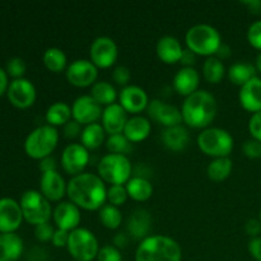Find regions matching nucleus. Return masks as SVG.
<instances>
[{
  "label": "nucleus",
  "mask_w": 261,
  "mask_h": 261,
  "mask_svg": "<svg viewBox=\"0 0 261 261\" xmlns=\"http://www.w3.org/2000/svg\"><path fill=\"white\" fill-rule=\"evenodd\" d=\"M43 64L46 68L53 73H60V71L66 70V55L61 48L50 47L43 54Z\"/></svg>",
  "instance_id": "f704fd0d"
},
{
  "label": "nucleus",
  "mask_w": 261,
  "mask_h": 261,
  "mask_svg": "<svg viewBox=\"0 0 261 261\" xmlns=\"http://www.w3.org/2000/svg\"><path fill=\"white\" fill-rule=\"evenodd\" d=\"M71 107L65 102H55L46 111V121L51 126H64L71 119Z\"/></svg>",
  "instance_id": "c756f323"
},
{
  "label": "nucleus",
  "mask_w": 261,
  "mask_h": 261,
  "mask_svg": "<svg viewBox=\"0 0 261 261\" xmlns=\"http://www.w3.org/2000/svg\"><path fill=\"white\" fill-rule=\"evenodd\" d=\"M239 99L246 111L252 114L261 111V78L255 76L242 86L240 89Z\"/></svg>",
  "instance_id": "412c9836"
},
{
  "label": "nucleus",
  "mask_w": 261,
  "mask_h": 261,
  "mask_svg": "<svg viewBox=\"0 0 261 261\" xmlns=\"http://www.w3.org/2000/svg\"><path fill=\"white\" fill-rule=\"evenodd\" d=\"M82 125L76 122L75 120H70L68 124L64 125V137L68 139H74V138L79 137L82 134Z\"/></svg>",
  "instance_id": "49530a36"
},
{
  "label": "nucleus",
  "mask_w": 261,
  "mask_h": 261,
  "mask_svg": "<svg viewBox=\"0 0 261 261\" xmlns=\"http://www.w3.org/2000/svg\"><path fill=\"white\" fill-rule=\"evenodd\" d=\"M182 250L177 241L163 234L145 237L138 245L135 261H181Z\"/></svg>",
  "instance_id": "7ed1b4c3"
},
{
  "label": "nucleus",
  "mask_w": 261,
  "mask_h": 261,
  "mask_svg": "<svg viewBox=\"0 0 261 261\" xmlns=\"http://www.w3.org/2000/svg\"><path fill=\"white\" fill-rule=\"evenodd\" d=\"M99 221L109 229H117L122 222V214L117 206L106 204L99 209Z\"/></svg>",
  "instance_id": "c9c22d12"
},
{
  "label": "nucleus",
  "mask_w": 261,
  "mask_h": 261,
  "mask_svg": "<svg viewBox=\"0 0 261 261\" xmlns=\"http://www.w3.org/2000/svg\"><path fill=\"white\" fill-rule=\"evenodd\" d=\"M190 140V135L186 127L182 125L173 127H167L162 133V142L166 147L173 152H181L185 149Z\"/></svg>",
  "instance_id": "bb28decb"
},
{
  "label": "nucleus",
  "mask_w": 261,
  "mask_h": 261,
  "mask_svg": "<svg viewBox=\"0 0 261 261\" xmlns=\"http://www.w3.org/2000/svg\"><path fill=\"white\" fill-rule=\"evenodd\" d=\"M8 88V74L7 71L0 68V96L7 91Z\"/></svg>",
  "instance_id": "4d7b16f0"
},
{
  "label": "nucleus",
  "mask_w": 261,
  "mask_h": 261,
  "mask_svg": "<svg viewBox=\"0 0 261 261\" xmlns=\"http://www.w3.org/2000/svg\"><path fill=\"white\" fill-rule=\"evenodd\" d=\"M186 46L195 55L214 56L222 45L221 33L211 24H195L186 32Z\"/></svg>",
  "instance_id": "20e7f679"
},
{
  "label": "nucleus",
  "mask_w": 261,
  "mask_h": 261,
  "mask_svg": "<svg viewBox=\"0 0 261 261\" xmlns=\"http://www.w3.org/2000/svg\"><path fill=\"white\" fill-rule=\"evenodd\" d=\"M249 132L251 134L252 139L261 142V111L252 114V116L250 117Z\"/></svg>",
  "instance_id": "a18cd8bd"
},
{
  "label": "nucleus",
  "mask_w": 261,
  "mask_h": 261,
  "mask_svg": "<svg viewBox=\"0 0 261 261\" xmlns=\"http://www.w3.org/2000/svg\"><path fill=\"white\" fill-rule=\"evenodd\" d=\"M242 150L246 157L256 160V158L261 157V142L256 139H249L244 143L242 145Z\"/></svg>",
  "instance_id": "79ce46f5"
},
{
  "label": "nucleus",
  "mask_w": 261,
  "mask_h": 261,
  "mask_svg": "<svg viewBox=\"0 0 261 261\" xmlns=\"http://www.w3.org/2000/svg\"><path fill=\"white\" fill-rule=\"evenodd\" d=\"M25 63L20 58H13L8 61L7 71L10 76L15 79H20L25 73Z\"/></svg>",
  "instance_id": "ea45409f"
},
{
  "label": "nucleus",
  "mask_w": 261,
  "mask_h": 261,
  "mask_svg": "<svg viewBox=\"0 0 261 261\" xmlns=\"http://www.w3.org/2000/svg\"><path fill=\"white\" fill-rule=\"evenodd\" d=\"M22 221L23 213L19 204L10 198L0 199V233H14Z\"/></svg>",
  "instance_id": "f3484780"
},
{
  "label": "nucleus",
  "mask_w": 261,
  "mask_h": 261,
  "mask_svg": "<svg viewBox=\"0 0 261 261\" xmlns=\"http://www.w3.org/2000/svg\"><path fill=\"white\" fill-rule=\"evenodd\" d=\"M152 226V217L145 209H135L127 221V231L134 239L144 240L148 237Z\"/></svg>",
  "instance_id": "393cba45"
},
{
  "label": "nucleus",
  "mask_w": 261,
  "mask_h": 261,
  "mask_svg": "<svg viewBox=\"0 0 261 261\" xmlns=\"http://www.w3.org/2000/svg\"><path fill=\"white\" fill-rule=\"evenodd\" d=\"M245 231H246L247 234H250L252 239H255V237L259 236V234L261 233L260 219H255V218L249 219V221L246 222V224H245Z\"/></svg>",
  "instance_id": "09e8293b"
},
{
  "label": "nucleus",
  "mask_w": 261,
  "mask_h": 261,
  "mask_svg": "<svg viewBox=\"0 0 261 261\" xmlns=\"http://www.w3.org/2000/svg\"><path fill=\"white\" fill-rule=\"evenodd\" d=\"M233 168V162L229 157L223 158H214L206 168V173L208 177L214 182H222L226 180L232 172Z\"/></svg>",
  "instance_id": "473e14b6"
},
{
  "label": "nucleus",
  "mask_w": 261,
  "mask_h": 261,
  "mask_svg": "<svg viewBox=\"0 0 261 261\" xmlns=\"http://www.w3.org/2000/svg\"><path fill=\"white\" fill-rule=\"evenodd\" d=\"M36 88L28 79H14L8 88V98L18 109H28L36 101Z\"/></svg>",
  "instance_id": "2eb2a0df"
},
{
  "label": "nucleus",
  "mask_w": 261,
  "mask_h": 261,
  "mask_svg": "<svg viewBox=\"0 0 261 261\" xmlns=\"http://www.w3.org/2000/svg\"><path fill=\"white\" fill-rule=\"evenodd\" d=\"M98 261H122L121 252L114 245H105L99 249L97 255Z\"/></svg>",
  "instance_id": "58836bf2"
},
{
  "label": "nucleus",
  "mask_w": 261,
  "mask_h": 261,
  "mask_svg": "<svg viewBox=\"0 0 261 261\" xmlns=\"http://www.w3.org/2000/svg\"><path fill=\"white\" fill-rule=\"evenodd\" d=\"M129 244V237L126 233H116V236L114 237V246L117 249H125Z\"/></svg>",
  "instance_id": "5fc2aeb1"
},
{
  "label": "nucleus",
  "mask_w": 261,
  "mask_h": 261,
  "mask_svg": "<svg viewBox=\"0 0 261 261\" xmlns=\"http://www.w3.org/2000/svg\"><path fill=\"white\" fill-rule=\"evenodd\" d=\"M198 147L204 154L213 158L229 157L233 149V138L221 127H206L198 135Z\"/></svg>",
  "instance_id": "423d86ee"
},
{
  "label": "nucleus",
  "mask_w": 261,
  "mask_h": 261,
  "mask_svg": "<svg viewBox=\"0 0 261 261\" xmlns=\"http://www.w3.org/2000/svg\"><path fill=\"white\" fill-rule=\"evenodd\" d=\"M260 222H261V211H260Z\"/></svg>",
  "instance_id": "bf43d9fd"
},
{
  "label": "nucleus",
  "mask_w": 261,
  "mask_h": 261,
  "mask_svg": "<svg viewBox=\"0 0 261 261\" xmlns=\"http://www.w3.org/2000/svg\"><path fill=\"white\" fill-rule=\"evenodd\" d=\"M182 51V45L173 36H163L158 40L157 46H155L158 59L165 64L180 63Z\"/></svg>",
  "instance_id": "5701e85b"
},
{
  "label": "nucleus",
  "mask_w": 261,
  "mask_h": 261,
  "mask_svg": "<svg viewBox=\"0 0 261 261\" xmlns=\"http://www.w3.org/2000/svg\"><path fill=\"white\" fill-rule=\"evenodd\" d=\"M256 70H259L261 73V53L257 55V58H256Z\"/></svg>",
  "instance_id": "13d9d810"
},
{
  "label": "nucleus",
  "mask_w": 261,
  "mask_h": 261,
  "mask_svg": "<svg viewBox=\"0 0 261 261\" xmlns=\"http://www.w3.org/2000/svg\"><path fill=\"white\" fill-rule=\"evenodd\" d=\"M129 198L135 201H147L153 195V185L142 176H133L125 185Z\"/></svg>",
  "instance_id": "cd10ccee"
},
{
  "label": "nucleus",
  "mask_w": 261,
  "mask_h": 261,
  "mask_svg": "<svg viewBox=\"0 0 261 261\" xmlns=\"http://www.w3.org/2000/svg\"><path fill=\"white\" fill-rule=\"evenodd\" d=\"M249 251L256 261H261V237H255L249 242Z\"/></svg>",
  "instance_id": "8fccbe9b"
},
{
  "label": "nucleus",
  "mask_w": 261,
  "mask_h": 261,
  "mask_svg": "<svg viewBox=\"0 0 261 261\" xmlns=\"http://www.w3.org/2000/svg\"><path fill=\"white\" fill-rule=\"evenodd\" d=\"M127 198V191L126 188L124 185H110V188L107 189V200L110 201V204L114 206H121L126 203Z\"/></svg>",
  "instance_id": "4c0bfd02"
},
{
  "label": "nucleus",
  "mask_w": 261,
  "mask_h": 261,
  "mask_svg": "<svg viewBox=\"0 0 261 261\" xmlns=\"http://www.w3.org/2000/svg\"><path fill=\"white\" fill-rule=\"evenodd\" d=\"M130 78H132V74H130V69L127 68V66H117V68H115L114 73H112V79H114L115 83H117L119 86L126 87Z\"/></svg>",
  "instance_id": "c03bdc74"
},
{
  "label": "nucleus",
  "mask_w": 261,
  "mask_h": 261,
  "mask_svg": "<svg viewBox=\"0 0 261 261\" xmlns=\"http://www.w3.org/2000/svg\"><path fill=\"white\" fill-rule=\"evenodd\" d=\"M132 163L125 154L109 153L97 166L98 176L110 185H124L132 178Z\"/></svg>",
  "instance_id": "0eeeda50"
},
{
  "label": "nucleus",
  "mask_w": 261,
  "mask_h": 261,
  "mask_svg": "<svg viewBox=\"0 0 261 261\" xmlns=\"http://www.w3.org/2000/svg\"><path fill=\"white\" fill-rule=\"evenodd\" d=\"M196 55L191 50H189L188 47L184 48L182 56L180 59L181 65H184V68H193V65L195 64Z\"/></svg>",
  "instance_id": "3c124183"
},
{
  "label": "nucleus",
  "mask_w": 261,
  "mask_h": 261,
  "mask_svg": "<svg viewBox=\"0 0 261 261\" xmlns=\"http://www.w3.org/2000/svg\"><path fill=\"white\" fill-rule=\"evenodd\" d=\"M102 126L105 132L109 133L110 135L121 134L124 132V127L127 122V112L125 111L120 103L110 105L105 107L102 112Z\"/></svg>",
  "instance_id": "aec40b11"
},
{
  "label": "nucleus",
  "mask_w": 261,
  "mask_h": 261,
  "mask_svg": "<svg viewBox=\"0 0 261 261\" xmlns=\"http://www.w3.org/2000/svg\"><path fill=\"white\" fill-rule=\"evenodd\" d=\"M106 147L110 153L115 154H125L130 150V142L124 134H114L110 135L106 140Z\"/></svg>",
  "instance_id": "e433bc0d"
},
{
  "label": "nucleus",
  "mask_w": 261,
  "mask_h": 261,
  "mask_svg": "<svg viewBox=\"0 0 261 261\" xmlns=\"http://www.w3.org/2000/svg\"><path fill=\"white\" fill-rule=\"evenodd\" d=\"M148 115L153 121L158 122L160 125L167 129V127L178 126L182 122V114L181 110L176 106L161 101V99H152L147 107Z\"/></svg>",
  "instance_id": "4468645a"
},
{
  "label": "nucleus",
  "mask_w": 261,
  "mask_h": 261,
  "mask_svg": "<svg viewBox=\"0 0 261 261\" xmlns=\"http://www.w3.org/2000/svg\"><path fill=\"white\" fill-rule=\"evenodd\" d=\"M91 96L93 97L94 101L99 103L101 106H110V105L116 103L117 92L115 87L109 82H96L92 86Z\"/></svg>",
  "instance_id": "2f4dec72"
},
{
  "label": "nucleus",
  "mask_w": 261,
  "mask_h": 261,
  "mask_svg": "<svg viewBox=\"0 0 261 261\" xmlns=\"http://www.w3.org/2000/svg\"><path fill=\"white\" fill-rule=\"evenodd\" d=\"M89 56L91 61L101 69H107L114 65L119 56V48L116 42L111 37L99 36L94 38L89 47Z\"/></svg>",
  "instance_id": "9d476101"
},
{
  "label": "nucleus",
  "mask_w": 261,
  "mask_h": 261,
  "mask_svg": "<svg viewBox=\"0 0 261 261\" xmlns=\"http://www.w3.org/2000/svg\"><path fill=\"white\" fill-rule=\"evenodd\" d=\"M256 76V66L249 63H234L228 69V79L234 86H245Z\"/></svg>",
  "instance_id": "7c9ffc66"
},
{
  "label": "nucleus",
  "mask_w": 261,
  "mask_h": 261,
  "mask_svg": "<svg viewBox=\"0 0 261 261\" xmlns=\"http://www.w3.org/2000/svg\"><path fill=\"white\" fill-rule=\"evenodd\" d=\"M66 249L74 261H93L97 259L99 245L93 232L79 227L69 234Z\"/></svg>",
  "instance_id": "1a4fd4ad"
},
{
  "label": "nucleus",
  "mask_w": 261,
  "mask_h": 261,
  "mask_svg": "<svg viewBox=\"0 0 261 261\" xmlns=\"http://www.w3.org/2000/svg\"><path fill=\"white\" fill-rule=\"evenodd\" d=\"M217 101L212 93L198 89L195 93L186 97L181 107L182 121L194 129H206L216 119Z\"/></svg>",
  "instance_id": "f03ea898"
},
{
  "label": "nucleus",
  "mask_w": 261,
  "mask_h": 261,
  "mask_svg": "<svg viewBox=\"0 0 261 261\" xmlns=\"http://www.w3.org/2000/svg\"><path fill=\"white\" fill-rule=\"evenodd\" d=\"M119 103L127 114L139 115L140 112L147 110L149 98H148L147 92L142 87L126 86L120 92Z\"/></svg>",
  "instance_id": "dca6fc26"
},
{
  "label": "nucleus",
  "mask_w": 261,
  "mask_h": 261,
  "mask_svg": "<svg viewBox=\"0 0 261 261\" xmlns=\"http://www.w3.org/2000/svg\"><path fill=\"white\" fill-rule=\"evenodd\" d=\"M69 234H70V232L64 231V229H55L51 242L55 247H66L69 241Z\"/></svg>",
  "instance_id": "de8ad7c7"
},
{
  "label": "nucleus",
  "mask_w": 261,
  "mask_h": 261,
  "mask_svg": "<svg viewBox=\"0 0 261 261\" xmlns=\"http://www.w3.org/2000/svg\"><path fill=\"white\" fill-rule=\"evenodd\" d=\"M54 233H55V229L54 227L51 226L50 223H42L40 226H36L35 229V234H36V239L41 242H47L53 240Z\"/></svg>",
  "instance_id": "37998d69"
},
{
  "label": "nucleus",
  "mask_w": 261,
  "mask_h": 261,
  "mask_svg": "<svg viewBox=\"0 0 261 261\" xmlns=\"http://www.w3.org/2000/svg\"><path fill=\"white\" fill-rule=\"evenodd\" d=\"M22 252L23 241L18 234H0V261H18Z\"/></svg>",
  "instance_id": "a878e982"
},
{
  "label": "nucleus",
  "mask_w": 261,
  "mask_h": 261,
  "mask_svg": "<svg viewBox=\"0 0 261 261\" xmlns=\"http://www.w3.org/2000/svg\"><path fill=\"white\" fill-rule=\"evenodd\" d=\"M66 195L78 208L98 211L107 200V189L105 181L98 175L83 172L70 178Z\"/></svg>",
  "instance_id": "f257e3e1"
},
{
  "label": "nucleus",
  "mask_w": 261,
  "mask_h": 261,
  "mask_svg": "<svg viewBox=\"0 0 261 261\" xmlns=\"http://www.w3.org/2000/svg\"><path fill=\"white\" fill-rule=\"evenodd\" d=\"M68 184L58 171L42 173L40 180L41 194L48 201H60L65 196Z\"/></svg>",
  "instance_id": "6ab92c4d"
},
{
  "label": "nucleus",
  "mask_w": 261,
  "mask_h": 261,
  "mask_svg": "<svg viewBox=\"0 0 261 261\" xmlns=\"http://www.w3.org/2000/svg\"><path fill=\"white\" fill-rule=\"evenodd\" d=\"M105 132L103 126L98 122H94V124L87 125L83 130H82L81 134V144L84 148H87L88 150H94L98 149L105 142Z\"/></svg>",
  "instance_id": "c85d7f7f"
},
{
  "label": "nucleus",
  "mask_w": 261,
  "mask_h": 261,
  "mask_svg": "<svg viewBox=\"0 0 261 261\" xmlns=\"http://www.w3.org/2000/svg\"><path fill=\"white\" fill-rule=\"evenodd\" d=\"M203 75L209 83H221L222 79L226 75V68H224L223 61L219 60L216 56H211L206 59L203 65Z\"/></svg>",
  "instance_id": "72a5a7b5"
},
{
  "label": "nucleus",
  "mask_w": 261,
  "mask_h": 261,
  "mask_svg": "<svg viewBox=\"0 0 261 261\" xmlns=\"http://www.w3.org/2000/svg\"><path fill=\"white\" fill-rule=\"evenodd\" d=\"M89 162V150L81 143H70L61 153V167L66 173L73 176L83 173Z\"/></svg>",
  "instance_id": "f8f14e48"
},
{
  "label": "nucleus",
  "mask_w": 261,
  "mask_h": 261,
  "mask_svg": "<svg viewBox=\"0 0 261 261\" xmlns=\"http://www.w3.org/2000/svg\"><path fill=\"white\" fill-rule=\"evenodd\" d=\"M150 130H152V125L147 117L134 115L127 120L122 134L127 138L130 143H139L149 137Z\"/></svg>",
  "instance_id": "b1692460"
},
{
  "label": "nucleus",
  "mask_w": 261,
  "mask_h": 261,
  "mask_svg": "<svg viewBox=\"0 0 261 261\" xmlns=\"http://www.w3.org/2000/svg\"><path fill=\"white\" fill-rule=\"evenodd\" d=\"M200 75L194 68H181L173 76V88L180 96L189 97L198 91Z\"/></svg>",
  "instance_id": "4be33fe9"
},
{
  "label": "nucleus",
  "mask_w": 261,
  "mask_h": 261,
  "mask_svg": "<svg viewBox=\"0 0 261 261\" xmlns=\"http://www.w3.org/2000/svg\"><path fill=\"white\" fill-rule=\"evenodd\" d=\"M102 106L97 103L91 94H83L78 97L71 105L73 120L81 125H91L98 121L102 117Z\"/></svg>",
  "instance_id": "ddd939ff"
},
{
  "label": "nucleus",
  "mask_w": 261,
  "mask_h": 261,
  "mask_svg": "<svg viewBox=\"0 0 261 261\" xmlns=\"http://www.w3.org/2000/svg\"><path fill=\"white\" fill-rule=\"evenodd\" d=\"M20 209L23 218L33 226L47 223L53 216L50 201L41 194V191L28 190L20 198Z\"/></svg>",
  "instance_id": "6e6552de"
},
{
  "label": "nucleus",
  "mask_w": 261,
  "mask_h": 261,
  "mask_svg": "<svg viewBox=\"0 0 261 261\" xmlns=\"http://www.w3.org/2000/svg\"><path fill=\"white\" fill-rule=\"evenodd\" d=\"M247 41L256 50L261 51V20L252 23L247 31Z\"/></svg>",
  "instance_id": "a19ab883"
},
{
  "label": "nucleus",
  "mask_w": 261,
  "mask_h": 261,
  "mask_svg": "<svg viewBox=\"0 0 261 261\" xmlns=\"http://www.w3.org/2000/svg\"><path fill=\"white\" fill-rule=\"evenodd\" d=\"M53 218L59 229L71 232L79 228L81 223V211L71 201H61L55 206L53 212Z\"/></svg>",
  "instance_id": "a211bd4d"
},
{
  "label": "nucleus",
  "mask_w": 261,
  "mask_h": 261,
  "mask_svg": "<svg viewBox=\"0 0 261 261\" xmlns=\"http://www.w3.org/2000/svg\"><path fill=\"white\" fill-rule=\"evenodd\" d=\"M59 142V133L51 125L36 127L28 134L24 142V150L28 157L33 160H43L50 157Z\"/></svg>",
  "instance_id": "39448f33"
},
{
  "label": "nucleus",
  "mask_w": 261,
  "mask_h": 261,
  "mask_svg": "<svg viewBox=\"0 0 261 261\" xmlns=\"http://www.w3.org/2000/svg\"><path fill=\"white\" fill-rule=\"evenodd\" d=\"M244 4L249 8V10L254 14H260L261 13V2L260 0H249V2H244Z\"/></svg>",
  "instance_id": "6e6d98bb"
},
{
  "label": "nucleus",
  "mask_w": 261,
  "mask_h": 261,
  "mask_svg": "<svg viewBox=\"0 0 261 261\" xmlns=\"http://www.w3.org/2000/svg\"><path fill=\"white\" fill-rule=\"evenodd\" d=\"M66 79L69 83L74 87L93 86L98 76V68L92 63L91 60L86 59H78L70 63L65 70Z\"/></svg>",
  "instance_id": "9b49d317"
},
{
  "label": "nucleus",
  "mask_w": 261,
  "mask_h": 261,
  "mask_svg": "<svg viewBox=\"0 0 261 261\" xmlns=\"http://www.w3.org/2000/svg\"><path fill=\"white\" fill-rule=\"evenodd\" d=\"M231 55H232L231 47H229L227 43H222L221 47H219L218 51H217L216 58H218L219 60L223 61V60H227V59L231 58Z\"/></svg>",
  "instance_id": "864d4df0"
},
{
  "label": "nucleus",
  "mask_w": 261,
  "mask_h": 261,
  "mask_svg": "<svg viewBox=\"0 0 261 261\" xmlns=\"http://www.w3.org/2000/svg\"><path fill=\"white\" fill-rule=\"evenodd\" d=\"M40 170L42 173L56 171V160L54 157H46L40 161Z\"/></svg>",
  "instance_id": "603ef678"
}]
</instances>
